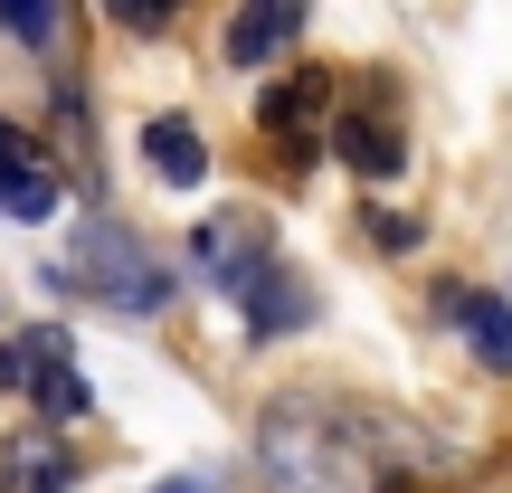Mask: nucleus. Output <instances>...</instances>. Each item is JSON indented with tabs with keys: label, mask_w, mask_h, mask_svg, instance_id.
Listing matches in <instances>:
<instances>
[{
	"label": "nucleus",
	"mask_w": 512,
	"mask_h": 493,
	"mask_svg": "<svg viewBox=\"0 0 512 493\" xmlns=\"http://www.w3.org/2000/svg\"><path fill=\"white\" fill-rule=\"evenodd\" d=\"M361 408L342 399H275L266 427H256V465H266V484L285 493H370V446H361Z\"/></svg>",
	"instance_id": "nucleus-1"
},
{
	"label": "nucleus",
	"mask_w": 512,
	"mask_h": 493,
	"mask_svg": "<svg viewBox=\"0 0 512 493\" xmlns=\"http://www.w3.org/2000/svg\"><path fill=\"white\" fill-rule=\"evenodd\" d=\"M57 285H95L105 304H124V313H162L171 304V275L152 266V256L133 247V228H114V219L76 228V266L57 275Z\"/></svg>",
	"instance_id": "nucleus-2"
},
{
	"label": "nucleus",
	"mask_w": 512,
	"mask_h": 493,
	"mask_svg": "<svg viewBox=\"0 0 512 493\" xmlns=\"http://www.w3.org/2000/svg\"><path fill=\"white\" fill-rule=\"evenodd\" d=\"M190 266H200L209 285H247L256 266H275V247H266V228H256L247 209H219V219L190 228Z\"/></svg>",
	"instance_id": "nucleus-3"
},
{
	"label": "nucleus",
	"mask_w": 512,
	"mask_h": 493,
	"mask_svg": "<svg viewBox=\"0 0 512 493\" xmlns=\"http://www.w3.org/2000/svg\"><path fill=\"white\" fill-rule=\"evenodd\" d=\"M57 200H67L57 162H48V152H38V143H29L19 124H0V209L38 228V219H57Z\"/></svg>",
	"instance_id": "nucleus-4"
},
{
	"label": "nucleus",
	"mask_w": 512,
	"mask_h": 493,
	"mask_svg": "<svg viewBox=\"0 0 512 493\" xmlns=\"http://www.w3.org/2000/svg\"><path fill=\"white\" fill-rule=\"evenodd\" d=\"M323 152H342L361 181H399V171H408V133L389 124L380 105H370V114H361V105H342V114H332V133H323Z\"/></svg>",
	"instance_id": "nucleus-5"
},
{
	"label": "nucleus",
	"mask_w": 512,
	"mask_h": 493,
	"mask_svg": "<svg viewBox=\"0 0 512 493\" xmlns=\"http://www.w3.org/2000/svg\"><path fill=\"white\" fill-rule=\"evenodd\" d=\"M19 389H38L48 418H86V380H76V361H67V332H29V342H19Z\"/></svg>",
	"instance_id": "nucleus-6"
},
{
	"label": "nucleus",
	"mask_w": 512,
	"mask_h": 493,
	"mask_svg": "<svg viewBox=\"0 0 512 493\" xmlns=\"http://www.w3.org/2000/svg\"><path fill=\"white\" fill-rule=\"evenodd\" d=\"M323 105H332V76H323V67H304V76H285V86L256 95V124L285 133L294 152H313V124H323Z\"/></svg>",
	"instance_id": "nucleus-7"
},
{
	"label": "nucleus",
	"mask_w": 512,
	"mask_h": 493,
	"mask_svg": "<svg viewBox=\"0 0 512 493\" xmlns=\"http://www.w3.org/2000/svg\"><path fill=\"white\" fill-rule=\"evenodd\" d=\"M143 162H152V181H162V190L209 181V143H200L190 114H152V124H143Z\"/></svg>",
	"instance_id": "nucleus-8"
},
{
	"label": "nucleus",
	"mask_w": 512,
	"mask_h": 493,
	"mask_svg": "<svg viewBox=\"0 0 512 493\" xmlns=\"http://www.w3.org/2000/svg\"><path fill=\"white\" fill-rule=\"evenodd\" d=\"M238 294H247V332H256V342H275V332H304V323H313V294L294 285L285 266H256Z\"/></svg>",
	"instance_id": "nucleus-9"
},
{
	"label": "nucleus",
	"mask_w": 512,
	"mask_h": 493,
	"mask_svg": "<svg viewBox=\"0 0 512 493\" xmlns=\"http://www.w3.org/2000/svg\"><path fill=\"white\" fill-rule=\"evenodd\" d=\"M446 323L475 342V361L494 370V380H512V313H503V294H446Z\"/></svg>",
	"instance_id": "nucleus-10"
},
{
	"label": "nucleus",
	"mask_w": 512,
	"mask_h": 493,
	"mask_svg": "<svg viewBox=\"0 0 512 493\" xmlns=\"http://www.w3.org/2000/svg\"><path fill=\"white\" fill-rule=\"evenodd\" d=\"M294 38H304V10H294V0H256V10L228 19V57H238V67H266V57L294 48Z\"/></svg>",
	"instance_id": "nucleus-11"
},
{
	"label": "nucleus",
	"mask_w": 512,
	"mask_h": 493,
	"mask_svg": "<svg viewBox=\"0 0 512 493\" xmlns=\"http://www.w3.org/2000/svg\"><path fill=\"white\" fill-rule=\"evenodd\" d=\"M76 484V456H57L48 437H10L0 446V493H67Z\"/></svg>",
	"instance_id": "nucleus-12"
},
{
	"label": "nucleus",
	"mask_w": 512,
	"mask_h": 493,
	"mask_svg": "<svg viewBox=\"0 0 512 493\" xmlns=\"http://www.w3.org/2000/svg\"><path fill=\"white\" fill-rule=\"evenodd\" d=\"M0 29L29 38V48H48V38H57V10H48V0H0Z\"/></svg>",
	"instance_id": "nucleus-13"
},
{
	"label": "nucleus",
	"mask_w": 512,
	"mask_h": 493,
	"mask_svg": "<svg viewBox=\"0 0 512 493\" xmlns=\"http://www.w3.org/2000/svg\"><path fill=\"white\" fill-rule=\"evenodd\" d=\"M370 238H380L389 256H408V247H418V219H399V209H370Z\"/></svg>",
	"instance_id": "nucleus-14"
},
{
	"label": "nucleus",
	"mask_w": 512,
	"mask_h": 493,
	"mask_svg": "<svg viewBox=\"0 0 512 493\" xmlns=\"http://www.w3.org/2000/svg\"><path fill=\"white\" fill-rule=\"evenodd\" d=\"M0 389H19V342H0Z\"/></svg>",
	"instance_id": "nucleus-15"
},
{
	"label": "nucleus",
	"mask_w": 512,
	"mask_h": 493,
	"mask_svg": "<svg viewBox=\"0 0 512 493\" xmlns=\"http://www.w3.org/2000/svg\"><path fill=\"white\" fill-rule=\"evenodd\" d=\"M152 493H219V484H209V475H190V484H152Z\"/></svg>",
	"instance_id": "nucleus-16"
},
{
	"label": "nucleus",
	"mask_w": 512,
	"mask_h": 493,
	"mask_svg": "<svg viewBox=\"0 0 512 493\" xmlns=\"http://www.w3.org/2000/svg\"><path fill=\"white\" fill-rule=\"evenodd\" d=\"M380 493H418V484H408V475H389V484H380Z\"/></svg>",
	"instance_id": "nucleus-17"
},
{
	"label": "nucleus",
	"mask_w": 512,
	"mask_h": 493,
	"mask_svg": "<svg viewBox=\"0 0 512 493\" xmlns=\"http://www.w3.org/2000/svg\"><path fill=\"white\" fill-rule=\"evenodd\" d=\"M503 313H512V294H503Z\"/></svg>",
	"instance_id": "nucleus-18"
}]
</instances>
